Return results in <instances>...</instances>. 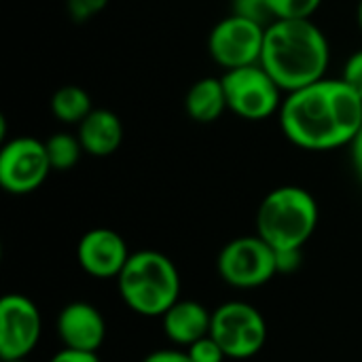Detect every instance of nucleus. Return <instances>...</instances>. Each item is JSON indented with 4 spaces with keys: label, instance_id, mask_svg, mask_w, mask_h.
<instances>
[{
    "label": "nucleus",
    "instance_id": "obj_23",
    "mask_svg": "<svg viewBox=\"0 0 362 362\" xmlns=\"http://www.w3.org/2000/svg\"><path fill=\"white\" fill-rule=\"evenodd\" d=\"M303 248H291V250H276V267L278 274H293L301 265Z\"/></svg>",
    "mask_w": 362,
    "mask_h": 362
},
{
    "label": "nucleus",
    "instance_id": "obj_28",
    "mask_svg": "<svg viewBox=\"0 0 362 362\" xmlns=\"http://www.w3.org/2000/svg\"><path fill=\"white\" fill-rule=\"evenodd\" d=\"M6 362H30L28 358H23V361H6Z\"/></svg>",
    "mask_w": 362,
    "mask_h": 362
},
{
    "label": "nucleus",
    "instance_id": "obj_12",
    "mask_svg": "<svg viewBox=\"0 0 362 362\" xmlns=\"http://www.w3.org/2000/svg\"><path fill=\"white\" fill-rule=\"evenodd\" d=\"M57 337L64 348L81 352H100L106 339V320L102 312L87 301H72L57 314Z\"/></svg>",
    "mask_w": 362,
    "mask_h": 362
},
{
    "label": "nucleus",
    "instance_id": "obj_10",
    "mask_svg": "<svg viewBox=\"0 0 362 362\" xmlns=\"http://www.w3.org/2000/svg\"><path fill=\"white\" fill-rule=\"evenodd\" d=\"M42 335L38 305L25 295H4L0 301V358L23 361L36 350Z\"/></svg>",
    "mask_w": 362,
    "mask_h": 362
},
{
    "label": "nucleus",
    "instance_id": "obj_8",
    "mask_svg": "<svg viewBox=\"0 0 362 362\" xmlns=\"http://www.w3.org/2000/svg\"><path fill=\"white\" fill-rule=\"evenodd\" d=\"M265 23L231 13L223 17L208 36V53L223 70H233L261 62Z\"/></svg>",
    "mask_w": 362,
    "mask_h": 362
},
{
    "label": "nucleus",
    "instance_id": "obj_16",
    "mask_svg": "<svg viewBox=\"0 0 362 362\" xmlns=\"http://www.w3.org/2000/svg\"><path fill=\"white\" fill-rule=\"evenodd\" d=\"M91 110V98L78 85H64L51 95V112L66 125H78Z\"/></svg>",
    "mask_w": 362,
    "mask_h": 362
},
{
    "label": "nucleus",
    "instance_id": "obj_18",
    "mask_svg": "<svg viewBox=\"0 0 362 362\" xmlns=\"http://www.w3.org/2000/svg\"><path fill=\"white\" fill-rule=\"evenodd\" d=\"M322 0H267L272 19H312Z\"/></svg>",
    "mask_w": 362,
    "mask_h": 362
},
{
    "label": "nucleus",
    "instance_id": "obj_11",
    "mask_svg": "<svg viewBox=\"0 0 362 362\" xmlns=\"http://www.w3.org/2000/svg\"><path fill=\"white\" fill-rule=\"evenodd\" d=\"M127 244L121 233L108 227H95L81 235L76 244V261L78 267L91 278H119L127 259Z\"/></svg>",
    "mask_w": 362,
    "mask_h": 362
},
{
    "label": "nucleus",
    "instance_id": "obj_3",
    "mask_svg": "<svg viewBox=\"0 0 362 362\" xmlns=\"http://www.w3.org/2000/svg\"><path fill=\"white\" fill-rule=\"evenodd\" d=\"M117 286L123 303L146 318H161L180 299V274L174 261L157 250L132 252Z\"/></svg>",
    "mask_w": 362,
    "mask_h": 362
},
{
    "label": "nucleus",
    "instance_id": "obj_13",
    "mask_svg": "<svg viewBox=\"0 0 362 362\" xmlns=\"http://www.w3.org/2000/svg\"><path fill=\"white\" fill-rule=\"evenodd\" d=\"M210 325L212 312H208L199 301L193 299H178L161 316L163 335L180 348H189L191 344L210 335Z\"/></svg>",
    "mask_w": 362,
    "mask_h": 362
},
{
    "label": "nucleus",
    "instance_id": "obj_27",
    "mask_svg": "<svg viewBox=\"0 0 362 362\" xmlns=\"http://www.w3.org/2000/svg\"><path fill=\"white\" fill-rule=\"evenodd\" d=\"M356 21H358V28L362 32V0H358V6H356Z\"/></svg>",
    "mask_w": 362,
    "mask_h": 362
},
{
    "label": "nucleus",
    "instance_id": "obj_5",
    "mask_svg": "<svg viewBox=\"0 0 362 362\" xmlns=\"http://www.w3.org/2000/svg\"><path fill=\"white\" fill-rule=\"evenodd\" d=\"M221 78L227 95V108L240 119L265 121L280 112L286 93L261 64L225 70Z\"/></svg>",
    "mask_w": 362,
    "mask_h": 362
},
{
    "label": "nucleus",
    "instance_id": "obj_9",
    "mask_svg": "<svg viewBox=\"0 0 362 362\" xmlns=\"http://www.w3.org/2000/svg\"><path fill=\"white\" fill-rule=\"evenodd\" d=\"M51 161L42 140L17 136L0 148V187L11 195H28L42 187L51 174Z\"/></svg>",
    "mask_w": 362,
    "mask_h": 362
},
{
    "label": "nucleus",
    "instance_id": "obj_25",
    "mask_svg": "<svg viewBox=\"0 0 362 362\" xmlns=\"http://www.w3.org/2000/svg\"><path fill=\"white\" fill-rule=\"evenodd\" d=\"M142 362H193L187 350H157L144 356Z\"/></svg>",
    "mask_w": 362,
    "mask_h": 362
},
{
    "label": "nucleus",
    "instance_id": "obj_2",
    "mask_svg": "<svg viewBox=\"0 0 362 362\" xmlns=\"http://www.w3.org/2000/svg\"><path fill=\"white\" fill-rule=\"evenodd\" d=\"M259 64L284 93L297 91L327 76L331 64L329 38L312 19H274L265 28Z\"/></svg>",
    "mask_w": 362,
    "mask_h": 362
},
{
    "label": "nucleus",
    "instance_id": "obj_20",
    "mask_svg": "<svg viewBox=\"0 0 362 362\" xmlns=\"http://www.w3.org/2000/svg\"><path fill=\"white\" fill-rule=\"evenodd\" d=\"M108 2L110 0H66V11L72 21L85 23L95 15H100L108 6Z\"/></svg>",
    "mask_w": 362,
    "mask_h": 362
},
{
    "label": "nucleus",
    "instance_id": "obj_26",
    "mask_svg": "<svg viewBox=\"0 0 362 362\" xmlns=\"http://www.w3.org/2000/svg\"><path fill=\"white\" fill-rule=\"evenodd\" d=\"M350 148H352V163H354V170H356V174H358V178H361L362 182V127L358 129L356 138L352 140Z\"/></svg>",
    "mask_w": 362,
    "mask_h": 362
},
{
    "label": "nucleus",
    "instance_id": "obj_15",
    "mask_svg": "<svg viewBox=\"0 0 362 362\" xmlns=\"http://www.w3.org/2000/svg\"><path fill=\"white\" fill-rule=\"evenodd\" d=\"M185 110L195 123H214L227 108V95L223 78L204 76L195 81L185 95Z\"/></svg>",
    "mask_w": 362,
    "mask_h": 362
},
{
    "label": "nucleus",
    "instance_id": "obj_1",
    "mask_svg": "<svg viewBox=\"0 0 362 362\" xmlns=\"http://www.w3.org/2000/svg\"><path fill=\"white\" fill-rule=\"evenodd\" d=\"M280 129L299 148L322 153L350 146L362 127V98L344 78H320L284 95Z\"/></svg>",
    "mask_w": 362,
    "mask_h": 362
},
{
    "label": "nucleus",
    "instance_id": "obj_24",
    "mask_svg": "<svg viewBox=\"0 0 362 362\" xmlns=\"http://www.w3.org/2000/svg\"><path fill=\"white\" fill-rule=\"evenodd\" d=\"M49 362H102L95 352H81V350H70L64 348L59 350Z\"/></svg>",
    "mask_w": 362,
    "mask_h": 362
},
{
    "label": "nucleus",
    "instance_id": "obj_4",
    "mask_svg": "<svg viewBox=\"0 0 362 362\" xmlns=\"http://www.w3.org/2000/svg\"><path fill=\"white\" fill-rule=\"evenodd\" d=\"M318 204L314 195L297 185L269 191L257 210V235L274 250L303 248L318 227Z\"/></svg>",
    "mask_w": 362,
    "mask_h": 362
},
{
    "label": "nucleus",
    "instance_id": "obj_19",
    "mask_svg": "<svg viewBox=\"0 0 362 362\" xmlns=\"http://www.w3.org/2000/svg\"><path fill=\"white\" fill-rule=\"evenodd\" d=\"M191 356L193 362H225L227 356L223 352V348L216 344V339L212 335L202 337L199 341L191 344L189 348H185Z\"/></svg>",
    "mask_w": 362,
    "mask_h": 362
},
{
    "label": "nucleus",
    "instance_id": "obj_22",
    "mask_svg": "<svg viewBox=\"0 0 362 362\" xmlns=\"http://www.w3.org/2000/svg\"><path fill=\"white\" fill-rule=\"evenodd\" d=\"M341 78L358 93L362 98V49L354 51L346 64H344V72H341Z\"/></svg>",
    "mask_w": 362,
    "mask_h": 362
},
{
    "label": "nucleus",
    "instance_id": "obj_21",
    "mask_svg": "<svg viewBox=\"0 0 362 362\" xmlns=\"http://www.w3.org/2000/svg\"><path fill=\"white\" fill-rule=\"evenodd\" d=\"M233 13L255 19L259 23H265V25H269L274 21L267 0H233Z\"/></svg>",
    "mask_w": 362,
    "mask_h": 362
},
{
    "label": "nucleus",
    "instance_id": "obj_7",
    "mask_svg": "<svg viewBox=\"0 0 362 362\" xmlns=\"http://www.w3.org/2000/svg\"><path fill=\"white\" fill-rule=\"evenodd\" d=\"M216 269L233 288H259L278 276L276 250L261 235H242L223 246Z\"/></svg>",
    "mask_w": 362,
    "mask_h": 362
},
{
    "label": "nucleus",
    "instance_id": "obj_14",
    "mask_svg": "<svg viewBox=\"0 0 362 362\" xmlns=\"http://www.w3.org/2000/svg\"><path fill=\"white\" fill-rule=\"evenodd\" d=\"M76 136L83 151L91 157H110L123 142V123L108 108H93L78 125Z\"/></svg>",
    "mask_w": 362,
    "mask_h": 362
},
{
    "label": "nucleus",
    "instance_id": "obj_6",
    "mask_svg": "<svg viewBox=\"0 0 362 362\" xmlns=\"http://www.w3.org/2000/svg\"><path fill=\"white\" fill-rule=\"evenodd\" d=\"M210 335L227 358L246 361L257 356L267 341L263 314L246 301H227L212 312Z\"/></svg>",
    "mask_w": 362,
    "mask_h": 362
},
{
    "label": "nucleus",
    "instance_id": "obj_17",
    "mask_svg": "<svg viewBox=\"0 0 362 362\" xmlns=\"http://www.w3.org/2000/svg\"><path fill=\"white\" fill-rule=\"evenodd\" d=\"M45 148H47L51 168L57 170V172L72 170L78 163L81 155L85 153L78 136L76 134H70V132H57V134H53L49 140H45Z\"/></svg>",
    "mask_w": 362,
    "mask_h": 362
}]
</instances>
